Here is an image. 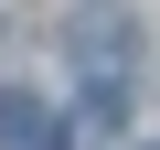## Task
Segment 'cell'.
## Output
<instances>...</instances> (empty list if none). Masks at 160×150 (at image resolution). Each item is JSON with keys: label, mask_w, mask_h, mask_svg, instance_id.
Here are the masks:
<instances>
[{"label": "cell", "mask_w": 160, "mask_h": 150, "mask_svg": "<svg viewBox=\"0 0 160 150\" xmlns=\"http://www.w3.org/2000/svg\"><path fill=\"white\" fill-rule=\"evenodd\" d=\"M0 150H64L53 107H43V97H0Z\"/></svg>", "instance_id": "1"}]
</instances>
